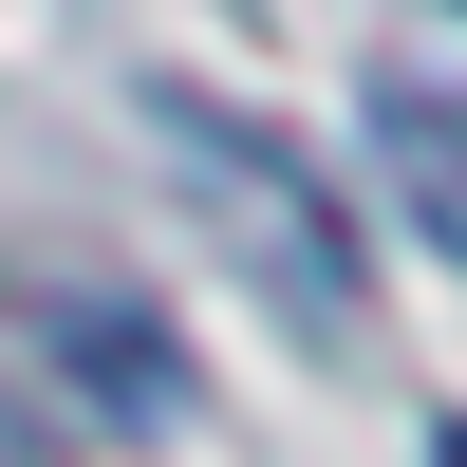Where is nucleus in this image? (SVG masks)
Wrapping results in <instances>:
<instances>
[{"mask_svg": "<svg viewBox=\"0 0 467 467\" xmlns=\"http://www.w3.org/2000/svg\"><path fill=\"white\" fill-rule=\"evenodd\" d=\"M150 131L206 169V206H224V244H262V281L299 299L318 337H356V244H337V206H318V169H299L281 131H244V112H206V94H150Z\"/></svg>", "mask_w": 467, "mask_h": 467, "instance_id": "1", "label": "nucleus"}, {"mask_svg": "<svg viewBox=\"0 0 467 467\" xmlns=\"http://www.w3.org/2000/svg\"><path fill=\"white\" fill-rule=\"evenodd\" d=\"M374 169H393V206H411V224H431V244L467 262V94L393 75V94H374Z\"/></svg>", "mask_w": 467, "mask_h": 467, "instance_id": "2", "label": "nucleus"}, {"mask_svg": "<svg viewBox=\"0 0 467 467\" xmlns=\"http://www.w3.org/2000/svg\"><path fill=\"white\" fill-rule=\"evenodd\" d=\"M431 467H467V431H431Z\"/></svg>", "mask_w": 467, "mask_h": 467, "instance_id": "3", "label": "nucleus"}]
</instances>
